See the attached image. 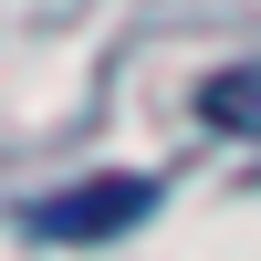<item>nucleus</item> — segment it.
Listing matches in <instances>:
<instances>
[{
	"label": "nucleus",
	"instance_id": "f257e3e1",
	"mask_svg": "<svg viewBox=\"0 0 261 261\" xmlns=\"http://www.w3.org/2000/svg\"><path fill=\"white\" fill-rule=\"evenodd\" d=\"M157 209V178H136V167H105V178H73V188H42V199H21V241H63V251H94V241H125V230Z\"/></svg>",
	"mask_w": 261,
	"mask_h": 261
},
{
	"label": "nucleus",
	"instance_id": "f03ea898",
	"mask_svg": "<svg viewBox=\"0 0 261 261\" xmlns=\"http://www.w3.org/2000/svg\"><path fill=\"white\" fill-rule=\"evenodd\" d=\"M199 115L220 125V136H261V63H251V73H241V63L209 73V84H199Z\"/></svg>",
	"mask_w": 261,
	"mask_h": 261
}]
</instances>
